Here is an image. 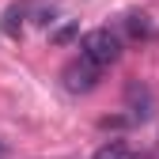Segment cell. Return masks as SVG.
<instances>
[{"instance_id": "obj_1", "label": "cell", "mask_w": 159, "mask_h": 159, "mask_svg": "<svg viewBox=\"0 0 159 159\" xmlns=\"http://www.w3.org/2000/svg\"><path fill=\"white\" fill-rule=\"evenodd\" d=\"M80 57L91 61L95 68H106L121 57V38H117L110 27H98V30H87L80 38Z\"/></svg>"}, {"instance_id": "obj_2", "label": "cell", "mask_w": 159, "mask_h": 159, "mask_svg": "<svg viewBox=\"0 0 159 159\" xmlns=\"http://www.w3.org/2000/svg\"><path fill=\"white\" fill-rule=\"evenodd\" d=\"M98 80H102V68H95L91 61H84V57H76V61H68V65L61 68V84H65V91H72V95L95 91Z\"/></svg>"}, {"instance_id": "obj_3", "label": "cell", "mask_w": 159, "mask_h": 159, "mask_svg": "<svg viewBox=\"0 0 159 159\" xmlns=\"http://www.w3.org/2000/svg\"><path fill=\"white\" fill-rule=\"evenodd\" d=\"M125 106H129V121H148L155 114V95L148 84L140 80H129L125 84Z\"/></svg>"}, {"instance_id": "obj_4", "label": "cell", "mask_w": 159, "mask_h": 159, "mask_svg": "<svg viewBox=\"0 0 159 159\" xmlns=\"http://www.w3.org/2000/svg\"><path fill=\"white\" fill-rule=\"evenodd\" d=\"M91 159H140V152H136L129 140H121V136H114V140H102L95 148Z\"/></svg>"}, {"instance_id": "obj_5", "label": "cell", "mask_w": 159, "mask_h": 159, "mask_svg": "<svg viewBox=\"0 0 159 159\" xmlns=\"http://www.w3.org/2000/svg\"><path fill=\"white\" fill-rule=\"evenodd\" d=\"M125 30H129V38H136V42L155 38V27H152V19H148L144 11H129V15H125Z\"/></svg>"}, {"instance_id": "obj_6", "label": "cell", "mask_w": 159, "mask_h": 159, "mask_svg": "<svg viewBox=\"0 0 159 159\" xmlns=\"http://www.w3.org/2000/svg\"><path fill=\"white\" fill-rule=\"evenodd\" d=\"M23 8H19V4H11L8 11H4V34L8 38H19V34H23Z\"/></svg>"}, {"instance_id": "obj_7", "label": "cell", "mask_w": 159, "mask_h": 159, "mask_svg": "<svg viewBox=\"0 0 159 159\" xmlns=\"http://www.w3.org/2000/svg\"><path fill=\"white\" fill-rule=\"evenodd\" d=\"M76 30H80L76 23H68V27H61V30L53 34V42H57V46H65V42H72V38H76Z\"/></svg>"}]
</instances>
